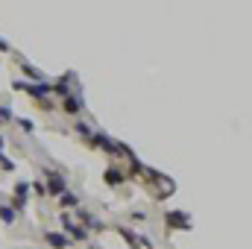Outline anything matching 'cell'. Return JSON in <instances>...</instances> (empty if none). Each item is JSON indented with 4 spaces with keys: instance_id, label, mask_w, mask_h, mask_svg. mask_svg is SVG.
<instances>
[{
    "instance_id": "obj_11",
    "label": "cell",
    "mask_w": 252,
    "mask_h": 249,
    "mask_svg": "<svg viewBox=\"0 0 252 249\" xmlns=\"http://www.w3.org/2000/svg\"><path fill=\"white\" fill-rule=\"evenodd\" d=\"M118 235H121V238H126V244H129L132 249H138V235H135L132 229H126V226H118Z\"/></svg>"
},
{
    "instance_id": "obj_2",
    "label": "cell",
    "mask_w": 252,
    "mask_h": 249,
    "mask_svg": "<svg viewBox=\"0 0 252 249\" xmlns=\"http://www.w3.org/2000/svg\"><path fill=\"white\" fill-rule=\"evenodd\" d=\"M12 88H15V91H27V94H30L32 100H38V103L50 97V82H21V79H18V82H12Z\"/></svg>"
},
{
    "instance_id": "obj_13",
    "label": "cell",
    "mask_w": 252,
    "mask_h": 249,
    "mask_svg": "<svg viewBox=\"0 0 252 249\" xmlns=\"http://www.w3.org/2000/svg\"><path fill=\"white\" fill-rule=\"evenodd\" d=\"M73 132H76L79 138H85V141H88V138L94 135V129H91V126L85 124V121H76V124H73Z\"/></svg>"
},
{
    "instance_id": "obj_18",
    "label": "cell",
    "mask_w": 252,
    "mask_h": 249,
    "mask_svg": "<svg viewBox=\"0 0 252 249\" xmlns=\"http://www.w3.org/2000/svg\"><path fill=\"white\" fill-rule=\"evenodd\" d=\"M30 187H32V190H35L38 196H47V193H44V185H41V182H30Z\"/></svg>"
},
{
    "instance_id": "obj_6",
    "label": "cell",
    "mask_w": 252,
    "mask_h": 249,
    "mask_svg": "<svg viewBox=\"0 0 252 249\" xmlns=\"http://www.w3.org/2000/svg\"><path fill=\"white\" fill-rule=\"evenodd\" d=\"M70 82H73V73H64L62 79H56V82H50V94H56V97H70Z\"/></svg>"
},
{
    "instance_id": "obj_14",
    "label": "cell",
    "mask_w": 252,
    "mask_h": 249,
    "mask_svg": "<svg viewBox=\"0 0 252 249\" xmlns=\"http://www.w3.org/2000/svg\"><path fill=\"white\" fill-rule=\"evenodd\" d=\"M0 220H3L6 226H12V223H15V211H12L9 205H0Z\"/></svg>"
},
{
    "instance_id": "obj_17",
    "label": "cell",
    "mask_w": 252,
    "mask_h": 249,
    "mask_svg": "<svg viewBox=\"0 0 252 249\" xmlns=\"http://www.w3.org/2000/svg\"><path fill=\"white\" fill-rule=\"evenodd\" d=\"M0 170H6V173H12V170H15V161H12V158H6L3 153H0Z\"/></svg>"
},
{
    "instance_id": "obj_9",
    "label": "cell",
    "mask_w": 252,
    "mask_h": 249,
    "mask_svg": "<svg viewBox=\"0 0 252 249\" xmlns=\"http://www.w3.org/2000/svg\"><path fill=\"white\" fill-rule=\"evenodd\" d=\"M44 241H47L53 249H70V238H64L62 232H47Z\"/></svg>"
},
{
    "instance_id": "obj_10",
    "label": "cell",
    "mask_w": 252,
    "mask_h": 249,
    "mask_svg": "<svg viewBox=\"0 0 252 249\" xmlns=\"http://www.w3.org/2000/svg\"><path fill=\"white\" fill-rule=\"evenodd\" d=\"M59 205L64 208V214H67V211H76V208H79V196L70 193V190H64L62 196H59Z\"/></svg>"
},
{
    "instance_id": "obj_8",
    "label": "cell",
    "mask_w": 252,
    "mask_h": 249,
    "mask_svg": "<svg viewBox=\"0 0 252 249\" xmlns=\"http://www.w3.org/2000/svg\"><path fill=\"white\" fill-rule=\"evenodd\" d=\"M62 112H64V115H70V118H76V115L82 112V100H79L76 94L64 97V100H62Z\"/></svg>"
},
{
    "instance_id": "obj_1",
    "label": "cell",
    "mask_w": 252,
    "mask_h": 249,
    "mask_svg": "<svg viewBox=\"0 0 252 249\" xmlns=\"http://www.w3.org/2000/svg\"><path fill=\"white\" fill-rule=\"evenodd\" d=\"M44 193L47 196H62L64 190H67V179H64V173H59V170H44Z\"/></svg>"
},
{
    "instance_id": "obj_7",
    "label": "cell",
    "mask_w": 252,
    "mask_h": 249,
    "mask_svg": "<svg viewBox=\"0 0 252 249\" xmlns=\"http://www.w3.org/2000/svg\"><path fill=\"white\" fill-rule=\"evenodd\" d=\"M103 179H106V185H109V187H118V185H124L129 176H126L121 167H109V170L103 173Z\"/></svg>"
},
{
    "instance_id": "obj_19",
    "label": "cell",
    "mask_w": 252,
    "mask_h": 249,
    "mask_svg": "<svg viewBox=\"0 0 252 249\" xmlns=\"http://www.w3.org/2000/svg\"><path fill=\"white\" fill-rule=\"evenodd\" d=\"M132 220H135V223H144V220H147V214H144V211H132Z\"/></svg>"
},
{
    "instance_id": "obj_4",
    "label": "cell",
    "mask_w": 252,
    "mask_h": 249,
    "mask_svg": "<svg viewBox=\"0 0 252 249\" xmlns=\"http://www.w3.org/2000/svg\"><path fill=\"white\" fill-rule=\"evenodd\" d=\"M164 223H167V229H182V232H188L190 226H193L188 211H167L164 214Z\"/></svg>"
},
{
    "instance_id": "obj_5",
    "label": "cell",
    "mask_w": 252,
    "mask_h": 249,
    "mask_svg": "<svg viewBox=\"0 0 252 249\" xmlns=\"http://www.w3.org/2000/svg\"><path fill=\"white\" fill-rule=\"evenodd\" d=\"M59 220H62L64 238H70V241H73V238H76V241H88V232H85L79 223H73V220H70V214H64V211H62V217H59Z\"/></svg>"
},
{
    "instance_id": "obj_21",
    "label": "cell",
    "mask_w": 252,
    "mask_h": 249,
    "mask_svg": "<svg viewBox=\"0 0 252 249\" xmlns=\"http://www.w3.org/2000/svg\"><path fill=\"white\" fill-rule=\"evenodd\" d=\"M3 144H6V138H3V135H0V147H3Z\"/></svg>"
},
{
    "instance_id": "obj_12",
    "label": "cell",
    "mask_w": 252,
    "mask_h": 249,
    "mask_svg": "<svg viewBox=\"0 0 252 249\" xmlns=\"http://www.w3.org/2000/svg\"><path fill=\"white\" fill-rule=\"evenodd\" d=\"M21 70H24V73H27V76H30L32 82H44V76H41V70H35V67H32L30 62H21Z\"/></svg>"
},
{
    "instance_id": "obj_15",
    "label": "cell",
    "mask_w": 252,
    "mask_h": 249,
    "mask_svg": "<svg viewBox=\"0 0 252 249\" xmlns=\"http://www.w3.org/2000/svg\"><path fill=\"white\" fill-rule=\"evenodd\" d=\"M12 121H15V115H12V109H9V106H0V126L12 124Z\"/></svg>"
},
{
    "instance_id": "obj_3",
    "label": "cell",
    "mask_w": 252,
    "mask_h": 249,
    "mask_svg": "<svg viewBox=\"0 0 252 249\" xmlns=\"http://www.w3.org/2000/svg\"><path fill=\"white\" fill-rule=\"evenodd\" d=\"M27 193H30V182H24V179H21V182L15 185L12 199H9V208H12V211H24V208H27V202H30V196H27Z\"/></svg>"
},
{
    "instance_id": "obj_20",
    "label": "cell",
    "mask_w": 252,
    "mask_h": 249,
    "mask_svg": "<svg viewBox=\"0 0 252 249\" xmlns=\"http://www.w3.org/2000/svg\"><path fill=\"white\" fill-rule=\"evenodd\" d=\"M0 53H9V44L6 41H0Z\"/></svg>"
},
{
    "instance_id": "obj_16",
    "label": "cell",
    "mask_w": 252,
    "mask_h": 249,
    "mask_svg": "<svg viewBox=\"0 0 252 249\" xmlns=\"http://www.w3.org/2000/svg\"><path fill=\"white\" fill-rule=\"evenodd\" d=\"M18 126H21V129H24L27 135H32V132H35V124H32L30 118H18Z\"/></svg>"
}]
</instances>
